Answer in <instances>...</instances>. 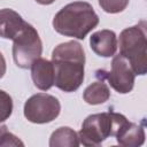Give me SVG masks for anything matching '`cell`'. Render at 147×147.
Returning <instances> with one entry per match:
<instances>
[{
  "label": "cell",
  "instance_id": "1",
  "mask_svg": "<svg viewBox=\"0 0 147 147\" xmlns=\"http://www.w3.org/2000/svg\"><path fill=\"white\" fill-rule=\"evenodd\" d=\"M54 85L64 91L74 92L84 80L85 54L82 45L75 40L57 45L52 53Z\"/></svg>",
  "mask_w": 147,
  "mask_h": 147
},
{
  "label": "cell",
  "instance_id": "2",
  "mask_svg": "<svg viewBox=\"0 0 147 147\" xmlns=\"http://www.w3.org/2000/svg\"><path fill=\"white\" fill-rule=\"evenodd\" d=\"M99 24V16L92 5L75 1L64 6L53 18V28L60 34L84 39Z\"/></svg>",
  "mask_w": 147,
  "mask_h": 147
},
{
  "label": "cell",
  "instance_id": "3",
  "mask_svg": "<svg viewBox=\"0 0 147 147\" xmlns=\"http://www.w3.org/2000/svg\"><path fill=\"white\" fill-rule=\"evenodd\" d=\"M127 122V118L115 111L99 113L87 116L78 132L79 142L86 147L99 146L110 136H116L118 130Z\"/></svg>",
  "mask_w": 147,
  "mask_h": 147
},
{
  "label": "cell",
  "instance_id": "4",
  "mask_svg": "<svg viewBox=\"0 0 147 147\" xmlns=\"http://www.w3.org/2000/svg\"><path fill=\"white\" fill-rule=\"evenodd\" d=\"M119 54L131 64L136 75H145L147 70V37L146 21L124 29L118 38Z\"/></svg>",
  "mask_w": 147,
  "mask_h": 147
},
{
  "label": "cell",
  "instance_id": "5",
  "mask_svg": "<svg viewBox=\"0 0 147 147\" xmlns=\"http://www.w3.org/2000/svg\"><path fill=\"white\" fill-rule=\"evenodd\" d=\"M13 40V59L15 64L22 69H29L42 53V42L39 33L31 24L25 23Z\"/></svg>",
  "mask_w": 147,
  "mask_h": 147
},
{
  "label": "cell",
  "instance_id": "6",
  "mask_svg": "<svg viewBox=\"0 0 147 147\" xmlns=\"http://www.w3.org/2000/svg\"><path fill=\"white\" fill-rule=\"evenodd\" d=\"M25 118L36 124L49 123L55 119L60 111L61 105L57 98L47 93H37L30 96L24 103Z\"/></svg>",
  "mask_w": 147,
  "mask_h": 147
},
{
  "label": "cell",
  "instance_id": "7",
  "mask_svg": "<svg viewBox=\"0 0 147 147\" xmlns=\"http://www.w3.org/2000/svg\"><path fill=\"white\" fill-rule=\"evenodd\" d=\"M98 77H103L108 80L109 85L118 93L125 94L132 91L134 85L136 74L130 62L121 54L114 56L111 61L110 71H96Z\"/></svg>",
  "mask_w": 147,
  "mask_h": 147
},
{
  "label": "cell",
  "instance_id": "8",
  "mask_svg": "<svg viewBox=\"0 0 147 147\" xmlns=\"http://www.w3.org/2000/svg\"><path fill=\"white\" fill-rule=\"evenodd\" d=\"M90 46L92 51L102 57H110L117 49V37L111 30H100L94 32L90 38Z\"/></svg>",
  "mask_w": 147,
  "mask_h": 147
},
{
  "label": "cell",
  "instance_id": "9",
  "mask_svg": "<svg viewBox=\"0 0 147 147\" xmlns=\"http://www.w3.org/2000/svg\"><path fill=\"white\" fill-rule=\"evenodd\" d=\"M31 78L34 86L47 91L54 85V68L52 61L39 57L31 64Z\"/></svg>",
  "mask_w": 147,
  "mask_h": 147
},
{
  "label": "cell",
  "instance_id": "10",
  "mask_svg": "<svg viewBox=\"0 0 147 147\" xmlns=\"http://www.w3.org/2000/svg\"><path fill=\"white\" fill-rule=\"evenodd\" d=\"M22 16L10 8L0 9V37L14 39L25 25Z\"/></svg>",
  "mask_w": 147,
  "mask_h": 147
},
{
  "label": "cell",
  "instance_id": "11",
  "mask_svg": "<svg viewBox=\"0 0 147 147\" xmlns=\"http://www.w3.org/2000/svg\"><path fill=\"white\" fill-rule=\"evenodd\" d=\"M116 140L118 145L124 147H138L145 141L144 127L139 124L126 122L116 133Z\"/></svg>",
  "mask_w": 147,
  "mask_h": 147
},
{
  "label": "cell",
  "instance_id": "12",
  "mask_svg": "<svg viewBox=\"0 0 147 147\" xmlns=\"http://www.w3.org/2000/svg\"><path fill=\"white\" fill-rule=\"evenodd\" d=\"M110 98V90L106 83L102 80H98L88 85L84 93L83 99L88 105H100L106 102Z\"/></svg>",
  "mask_w": 147,
  "mask_h": 147
},
{
  "label": "cell",
  "instance_id": "13",
  "mask_svg": "<svg viewBox=\"0 0 147 147\" xmlns=\"http://www.w3.org/2000/svg\"><path fill=\"white\" fill-rule=\"evenodd\" d=\"M79 144L78 134L69 126L59 127L49 138L51 147H77Z\"/></svg>",
  "mask_w": 147,
  "mask_h": 147
},
{
  "label": "cell",
  "instance_id": "14",
  "mask_svg": "<svg viewBox=\"0 0 147 147\" xmlns=\"http://www.w3.org/2000/svg\"><path fill=\"white\" fill-rule=\"evenodd\" d=\"M11 113H13L11 96L7 92L0 90V123L8 119Z\"/></svg>",
  "mask_w": 147,
  "mask_h": 147
},
{
  "label": "cell",
  "instance_id": "15",
  "mask_svg": "<svg viewBox=\"0 0 147 147\" xmlns=\"http://www.w3.org/2000/svg\"><path fill=\"white\" fill-rule=\"evenodd\" d=\"M100 7L109 14H116L123 11L127 5L129 0H99Z\"/></svg>",
  "mask_w": 147,
  "mask_h": 147
},
{
  "label": "cell",
  "instance_id": "16",
  "mask_svg": "<svg viewBox=\"0 0 147 147\" xmlns=\"http://www.w3.org/2000/svg\"><path fill=\"white\" fill-rule=\"evenodd\" d=\"M5 74H6V61L3 55L0 53V79L5 76Z\"/></svg>",
  "mask_w": 147,
  "mask_h": 147
},
{
  "label": "cell",
  "instance_id": "17",
  "mask_svg": "<svg viewBox=\"0 0 147 147\" xmlns=\"http://www.w3.org/2000/svg\"><path fill=\"white\" fill-rule=\"evenodd\" d=\"M8 130H7V126L6 125H0V146H1V142L5 138V136L7 134Z\"/></svg>",
  "mask_w": 147,
  "mask_h": 147
},
{
  "label": "cell",
  "instance_id": "18",
  "mask_svg": "<svg viewBox=\"0 0 147 147\" xmlns=\"http://www.w3.org/2000/svg\"><path fill=\"white\" fill-rule=\"evenodd\" d=\"M38 3H40V5H51V3H53L55 0H36Z\"/></svg>",
  "mask_w": 147,
  "mask_h": 147
}]
</instances>
